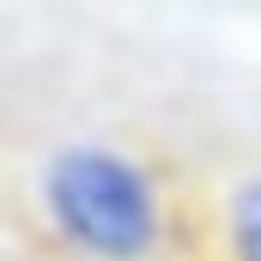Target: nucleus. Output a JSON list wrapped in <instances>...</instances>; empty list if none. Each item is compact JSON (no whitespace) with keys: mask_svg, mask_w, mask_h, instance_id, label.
I'll list each match as a JSON object with an SVG mask.
<instances>
[{"mask_svg":"<svg viewBox=\"0 0 261 261\" xmlns=\"http://www.w3.org/2000/svg\"><path fill=\"white\" fill-rule=\"evenodd\" d=\"M43 200L67 237L103 261H140L158 243L152 182L116 152H97V146L61 152L43 176Z\"/></svg>","mask_w":261,"mask_h":261,"instance_id":"nucleus-1","label":"nucleus"},{"mask_svg":"<svg viewBox=\"0 0 261 261\" xmlns=\"http://www.w3.org/2000/svg\"><path fill=\"white\" fill-rule=\"evenodd\" d=\"M231 255L261 261V176L231 195Z\"/></svg>","mask_w":261,"mask_h":261,"instance_id":"nucleus-2","label":"nucleus"}]
</instances>
